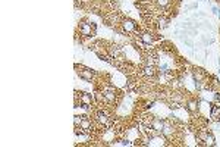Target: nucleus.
I'll return each mask as SVG.
<instances>
[{
	"label": "nucleus",
	"instance_id": "nucleus-7",
	"mask_svg": "<svg viewBox=\"0 0 220 147\" xmlns=\"http://www.w3.org/2000/svg\"><path fill=\"white\" fill-rule=\"evenodd\" d=\"M153 36H151V34H150V32H143V34H141V41L144 43V44H151V43H153Z\"/></svg>",
	"mask_w": 220,
	"mask_h": 147
},
{
	"label": "nucleus",
	"instance_id": "nucleus-16",
	"mask_svg": "<svg viewBox=\"0 0 220 147\" xmlns=\"http://www.w3.org/2000/svg\"><path fill=\"white\" fill-rule=\"evenodd\" d=\"M190 109H191V110H195V109H197V106H195V103H190Z\"/></svg>",
	"mask_w": 220,
	"mask_h": 147
},
{
	"label": "nucleus",
	"instance_id": "nucleus-15",
	"mask_svg": "<svg viewBox=\"0 0 220 147\" xmlns=\"http://www.w3.org/2000/svg\"><path fill=\"white\" fill-rule=\"evenodd\" d=\"M81 118H79V116H75V125H78V124H79V125H81Z\"/></svg>",
	"mask_w": 220,
	"mask_h": 147
},
{
	"label": "nucleus",
	"instance_id": "nucleus-14",
	"mask_svg": "<svg viewBox=\"0 0 220 147\" xmlns=\"http://www.w3.org/2000/svg\"><path fill=\"white\" fill-rule=\"evenodd\" d=\"M157 5L161 6V7H164V6L169 5V0H157Z\"/></svg>",
	"mask_w": 220,
	"mask_h": 147
},
{
	"label": "nucleus",
	"instance_id": "nucleus-10",
	"mask_svg": "<svg viewBox=\"0 0 220 147\" xmlns=\"http://www.w3.org/2000/svg\"><path fill=\"white\" fill-rule=\"evenodd\" d=\"M144 75L145 77H153L154 74H156V71H154V66H151V65H147L145 68H144Z\"/></svg>",
	"mask_w": 220,
	"mask_h": 147
},
{
	"label": "nucleus",
	"instance_id": "nucleus-13",
	"mask_svg": "<svg viewBox=\"0 0 220 147\" xmlns=\"http://www.w3.org/2000/svg\"><path fill=\"white\" fill-rule=\"evenodd\" d=\"M163 134H170V132H173V128H172V126L170 125H166V124H164V126H163Z\"/></svg>",
	"mask_w": 220,
	"mask_h": 147
},
{
	"label": "nucleus",
	"instance_id": "nucleus-5",
	"mask_svg": "<svg viewBox=\"0 0 220 147\" xmlns=\"http://www.w3.org/2000/svg\"><path fill=\"white\" fill-rule=\"evenodd\" d=\"M164 137H153L151 140H150V146H164Z\"/></svg>",
	"mask_w": 220,
	"mask_h": 147
},
{
	"label": "nucleus",
	"instance_id": "nucleus-4",
	"mask_svg": "<svg viewBox=\"0 0 220 147\" xmlns=\"http://www.w3.org/2000/svg\"><path fill=\"white\" fill-rule=\"evenodd\" d=\"M97 121L100 122V124H103V125H107L109 124V116L106 112H97Z\"/></svg>",
	"mask_w": 220,
	"mask_h": 147
},
{
	"label": "nucleus",
	"instance_id": "nucleus-1",
	"mask_svg": "<svg viewBox=\"0 0 220 147\" xmlns=\"http://www.w3.org/2000/svg\"><path fill=\"white\" fill-rule=\"evenodd\" d=\"M163 126H164V122L161 121V119H159V118H153L151 122H150V128L156 132L163 131Z\"/></svg>",
	"mask_w": 220,
	"mask_h": 147
},
{
	"label": "nucleus",
	"instance_id": "nucleus-2",
	"mask_svg": "<svg viewBox=\"0 0 220 147\" xmlns=\"http://www.w3.org/2000/svg\"><path fill=\"white\" fill-rule=\"evenodd\" d=\"M103 97L107 100V102H115L116 100V97H118V94H116V90H113V88H107V90H104L103 91Z\"/></svg>",
	"mask_w": 220,
	"mask_h": 147
},
{
	"label": "nucleus",
	"instance_id": "nucleus-9",
	"mask_svg": "<svg viewBox=\"0 0 220 147\" xmlns=\"http://www.w3.org/2000/svg\"><path fill=\"white\" fill-rule=\"evenodd\" d=\"M81 102L84 103V107L90 106V105H91V94H88V93H82V96H81Z\"/></svg>",
	"mask_w": 220,
	"mask_h": 147
},
{
	"label": "nucleus",
	"instance_id": "nucleus-12",
	"mask_svg": "<svg viewBox=\"0 0 220 147\" xmlns=\"http://www.w3.org/2000/svg\"><path fill=\"white\" fill-rule=\"evenodd\" d=\"M90 126H91V122L88 121V119H82V121H81V130L88 131V130H90Z\"/></svg>",
	"mask_w": 220,
	"mask_h": 147
},
{
	"label": "nucleus",
	"instance_id": "nucleus-6",
	"mask_svg": "<svg viewBox=\"0 0 220 147\" xmlns=\"http://www.w3.org/2000/svg\"><path fill=\"white\" fill-rule=\"evenodd\" d=\"M79 77L84 78L85 81H91V79H92V72L90 71V69H82V71H79Z\"/></svg>",
	"mask_w": 220,
	"mask_h": 147
},
{
	"label": "nucleus",
	"instance_id": "nucleus-11",
	"mask_svg": "<svg viewBox=\"0 0 220 147\" xmlns=\"http://www.w3.org/2000/svg\"><path fill=\"white\" fill-rule=\"evenodd\" d=\"M204 141H205L207 146H214V137L211 135V134H207L205 138H204Z\"/></svg>",
	"mask_w": 220,
	"mask_h": 147
},
{
	"label": "nucleus",
	"instance_id": "nucleus-8",
	"mask_svg": "<svg viewBox=\"0 0 220 147\" xmlns=\"http://www.w3.org/2000/svg\"><path fill=\"white\" fill-rule=\"evenodd\" d=\"M79 31H81L84 36H91V25H90V24H81Z\"/></svg>",
	"mask_w": 220,
	"mask_h": 147
},
{
	"label": "nucleus",
	"instance_id": "nucleus-3",
	"mask_svg": "<svg viewBox=\"0 0 220 147\" xmlns=\"http://www.w3.org/2000/svg\"><path fill=\"white\" fill-rule=\"evenodd\" d=\"M123 30L126 32H132L135 31V22L132 19H126V21H123Z\"/></svg>",
	"mask_w": 220,
	"mask_h": 147
}]
</instances>
